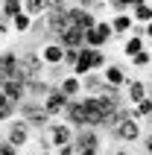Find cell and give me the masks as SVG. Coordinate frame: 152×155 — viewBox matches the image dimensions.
Here are the masks:
<instances>
[{"label":"cell","mask_w":152,"mask_h":155,"mask_svg":"<svg viewBox=\"0 0 152 155\" xmlns=\"http://www.w3.org/2000/svg\"><path fill=\"white\" fill-rule=\"evenodd\" d=\"M105 91V79L102 73H85L82 76V94L85 97H100Z\"/></svg>","instance_id":"cell-12"},{"label":"cell","mask_w":152,"mask_h":155,"mask_svg":"<svg viewBox=\"0 0 152 155\" xmlns=\"http://www.w3.org/2000/svg\"><path fill=\"white\" fill-rule=\"evenodd\" d=\"M114 155H132V152H129L126 147H120V149H117V152H114Z\"/></svg>","instance_id":"cell-32"},{"label":"cell","mask_w":152,"mask_h":155,"mask_svg":"<svg viewBox=\"0 0 152 155\" xmlns=\"http://www.w3.org/2000/svg\"><path fill=\"white\" fill-rule=\"evenodd\" d=\"M3 132H6V143L18 149V152H24L29 143H32V126L24 120V117H12L9 123H3Z\"/></svg>","instance_id":"cell-2"},{"label":"cell","mask_w":152,"mask_h":155,"mask_svg":"<svg viewBox=\"0 0 152 155\" xmlns=\"http://www.w3.org/2000/svg\"><path fill=\"white\" fill-rule=\"evenodd\" d=\"M56 88H59V91L68 97V100H79V97H82V79H79V76H73V73L61 76L59 82H56Z\"/></svg>","instance_id":"cell-10"},{"label":"cell","mask_w":152,"mask_h":155,"mask_svg":"<svg viewBox=\"0 0 152 155\" xmlns=\"http://www.w3.org/2000/svg\"><path fill=\"white\" fill-rule=\"evenodd\" d=\"M41 61H44V68H61V59H64V50H61L56 41H47L41 47Z\"/></svg>","instance_id":"cell-9"},{"label":"cell","mask_w":152,"mask_h":155,"mask_svg":"<svg viewBox=\"0 0 152 155\" xmlns=\"http://www.w3.org/2000/svg\"><path fill=\"white\" fill-rule=\"evenodd\" d=\"M35 155H53V149H41V152H35Z\"/></svg>","instance_id":"cell-33"},{"label":"cell","mask_w":152,"mask_h":155,"mask_svg":"<svg viewBox=\"0 0 152 155\" xmlns=\"http://www.w3.org/2000/svg\"><path fill=\"white\" fill-rule=\"evenodd\" d=\"M15 114H18V105H15V103H9V100L0 103V123H9Z\"/></svg>","instance_id":"cell-22"},{"label":"cell","mask_w":152,"mask_h":155,"mask_svg":"<svg viewBox=\"0 0 152 155\" xmlns=\"http://www.w3.org/2000/svg\"><path fill=\"white\" fill-rule=\"evenodd\" d=\"M53 91V85L47 82V79H41V76H35V79H26V97L29 100H38L41 103L44 97Z\"/></svg>","instance_id":"cell-13"},{"label":"cell","mask_w":152,"mask_h":155,"mask_svg":"<svg viewBox=\"0 0 152 155\" xmlns=\"http://www.w3.org/2000/svg\"><path fill=\"white\" fill-rule=\"evenodd\" d=\"M18 117H24V120L29 123L32 129H38V132H41L44 126L50 123V117L44 114L41 103H38V100H29V97H26V100H21V103H18Z\"/></svg>","instance_id":"cell-3"},{"label":"cell","mask_w":152,"mask_h":155,"mask_svg":"<svg viewBox=\"0 0 152 155\" xmlns=\"http://www.w3.org/2000/svg\"><path fill=\"white\" fill-rule=\"evenodd\" d=\"M24 3V15H29L32 21L47 15V0H21Z\"/></svg>","instance_id":"cell-15"},{"label":"cell","mask_w":152,"mask_h":155,"mask_svg":"<svg viewBox=\"0 0 152 155\" xmlns=\"http://www.w3.org/2000/svg\"><path fill=\"white\" fill-rule=\"evenodd\" d=\"M123 88H126V103H132V105H137L140 100H146V94H149V85H146L144 79H129Z\"/></svg>","instance_id":"cell-11"},{"label":"cell","mask_w":152,"mask_h":155,"mask_svg":"<svg viewBox=\"0 0 152 155\" xmlns=\"http://www.w3.org/2000/svg\"><path fill=\"white\" fill-rule=\"evenodd\" d=\"M0 94L6 97L9 103H21V100H26V82L24 79H18V76H9L0 82Z\"/></svg>","instance_id":"cell-7"},{"label":"cell","mask_w":152,"mask_h":155,"mask_svg":"<svg viewBox=\"0 0 152 155\" xmlns=\"http://www.w3.org/2000/svg\"><path fill=\"white\" fill-rule=\"evenodd\" d=\"M61 3H73V0H61Z\"/></svg>","instance_id":"cell-36"},{"label":"cell","mask_w":152,"mask_h":155,"mask_svg":"<svg viewBox=\"0 0 152 155\" xmlns=\"http://www.w3.org/2000/svg\"><path fill=\"white\" fill-rule=\"evenodd\" d=\"M149 114H152V100L146 97V100H140V103H137L135 108L129 111V117H135V120H146Z\"/></svg>","instance_id":"cell-20"},{"label":"cell","mask_w":152,"mask_h":155,"mask_svg":"<svg viewBox=\"0 0 152 155\" xmlns=\"http://www.w3.org/2000/svg\"><path fill=\"white\" fill-rule=\"evenodd\" d=\"M73 126L70 123H64L59 117V120H50L47 126L41 129V149H59L64 147V143H70L73 140Z\"/></svg>","instance_id":"cell-1"},{"label":"cell","mask_w":152,"mask_h":155,"mask_svg":"<svg viewBox=\"0 0 152 155\" xmlns=\"http://www.w3.org/2000/svg\"><path fill=\"white\" fill-rule=\"evenodd\" d=\"M144 147H146V152L152 155V132H149V135H146V138H144Z\"/></svg>","instance_id":"cell-30"},{"label":"cell","mask_w":152,"mask_h":155,"mask_svg":"<svg viewBox=\"0 0 152 155\" xmlns=\"http://www.w3.org/2000/svg\"><path fill=\"white\" fill-rule=\"evenodd\" d=\"M76 59H79V50H64V59H61V64H76Z\"/></svg>","instance_id":"cell-25"},{"label":"cell","mask_w":152,"mask_h":155,"mask_svg":"<svg viewBox=\"0 0 152 155\" xmlns=\"http://www.w3.org/2000/svg\"><path fill=\"white\" fill-rule=\"evenodd\" d=\"M129 61H132L135 68H149V64H152V53H149V50H146V47H144V50L137 53V56H132V59H129Z\"/></svg>","instance_id":"cell-23"},{"label":"cell","mask_w":152,"mask_h":155,"mask_svg":"<svg viewBox=\"0 0 152 155\" xmlns=\"http://www.w3.org/2000/svg\"><path fill=\"white\" fill-rule=\"evenodd\" d=\"M105 64H108L105 53H102V50H94V56H91V70H94V73H100V70L105 68Z\"/></svg>","instance_id":"cell-24"},{"label":"cell","mask_w":152,"mask_h":155,"mask_svg":"<svg viewBox=\"0 0 152 155\" xmlns=\"http://www.w3.org/2000/svg\"><path fill=\"white\" fill-rule=\"evenodd\" d=\"M12 32V26H9V21H3V18H0V35H9Z\"/></svg>","instance_id":"cell-28"},{"label":"cell","mask_w":152,"mask_h":155,"mask_svg":"<svg viewBox=\"0 0 152 155\" xmlns=\"http://www.w3.org/2000/svg\"><path fill=\"white\" fill-rule=\"evenodd\" d=\"M100 3H102V6H111V3H114V0H100Z\"/></svg>","instance_id":"cell-34"},{"label":"cell","mask_w":152,"mask_h":155,"mask_svg":"<svg viewBox=\"0 0 152 155\" xmlns=\"http://www.w3.org/2000/svg\"><path fill=\"white\" fill-rule=\"evenodd\" d=\"M24 12V3L21 0H0V18L3 21H12L15 15H21Z\"/></svg>","instance_id":"cell-18"},{"label":"cell","mask_w":152,"mask_h":155,"mask_svg":"<svg viewBox=\"0 0 152 155\" xmlns=\"http://www.w3.org/2000/svg\"><path fill=\"white\" fill-rule=\"evenodd\" d=\"M32 24H35V21H32L29 15H24V12H21V15H15L12 21H9V26H12V32H18V35H26L29 29H32Z\"/></svg>","instance_id":"cell-19"},{"label":"cell","mask_w":152,"mask_h":155,"mask_svg":"<svg viewBox=\"0 0 152 155\" xmlns=\"http://www.w3.org/2000/svg\"><path fill=\"white\" fill-rule=\"evenodd\" d=\"M129 15H132V21H135V24H149L152 21V3H137V6H132L129 9Z\"/></svg>","instance_id":"cell-17"},{"label":"cell","mask_w":152,"mask_h":155,"mask_svg":"<svg viewBox=\"0 0 152 155\" xmlns=\"http://www.w3.org/2000/svg\"><path fill=\"white\" fill-rule=\"evenodd\" d=\"M108 24H111L114 38H126V35L132 32V26H135V21H132V15H111Z\"/></svg>","instance_id":"cell-14"},{"label":"cell","mask_w":152,"mask_h":155,"mask_svg":"<svg viewBox=\"0 0 152 155\" xmlns=\"http://www.w3.org/2000/svg\"><path fill=\"white\" fill-rule=\"evenodd\" d=\"M144 47H146V38H140V35H126V41H123V56L132 59V56H137Z\"/></svg>","instance_id":"cell-16"},{"label":"cell","mask_w":152,"mask_h":155,"mask_svg":"<svg viewBox=\"0 0 152 155\" xmlns=\"http://www.w3.org/2000/svg\"><path fill=\"white\" fill-rule=\"evenodd\" d=\"M76 155H100V149H79Z\"/></svg>","instance_id":"cell-31"},{"label":"cell","mask_w":152,"mask_h":155,"mask_svg":"<svg viewBox=\"0 0 152 155\" xmlns=\"http://www.w3.org/2000/svg\"><path fill=\"white\" fill-rule=\"evenodd\" d=\"M53 155H76V147H73V143H64V147L53 149Z\"/></svg>","instance_id":"cell-26"},{"label":"cell","mask_w":152,"mask_h":155,"mask_svg":"<svg viewBox=\"0 0 152 155\" xmlns=\"http://www.w3.org/2000/svg\"><path fill=\"white\" fill-rule=\"evenodd\" d=\"M144 38H146V41H152V21H149V24H144Z\"/></svg>","instance_id":"cell-29"},{"label":"cell","mask_w":152,"mask_h":155,"mask_svg":"<svg viewBox=\"0 0 152 155\" xmlns=\"http://www.w3.org/2000/svg\"><path fill=\"white\" fill-rule=\"evenodd\" d=\"M0 155H18V149L12 147V143H6V140H3V143H0Z\"/></svg>","instance_id":"cell-27"},{"label":"cell","mask_w":152,"mask_h":155,"mask_svg":"<svg viewBox=\"0 0 152 155\" xmlns=\"http://www.w3.org/2000/svg\"><path fill=\"white\" fill-rule=\"evenodd\" d=\"M76 147V152L79 149H100L102 147V138H100V129H91V126H82V129L73 132V140H70Z\"/></svg>","instance_id":"cell-6"},{"label":"cell","mask_w":152,"mask_h":155,"mask_svg":"<svg viewBox=\"0 0 152 155\" xmlns=\"http://www.w3.org/2000/svg\"><path fill=\"white\" fill-rule=\"evenodd\" d=\"M100 73H102V79H105V85H111V88H123L129 82V73L123 70V64H117V61H108Z\"/></svg>","instance_id":"cell-8"},{"label":"cell","mask_w":152,"mask_h":155,"mask_svg":"<svg viewBox=\"0 0 152 155\" xmlns=\"http://www.w3.org/2000/svg\"><path fill=\"white\" fill-rule=\"evenodd\" d=\"M18 155H35V152H18Z\"/></svg>","instance_id":"cell-35"},{"label":"cell","mask_w":152,"mask_h":155,"mask_svg":"<svg viewBox=\"0 0 152 155\" xmlns=\"http://www.w3.org/2000/svg\"><path fill=\"white\" fill-rule=\"evenodd\" d=\"M94 29H97V35H100L102 41H114V32H111V24H108V21L97 18V26H94Z\"/></svg>","instance_id":"cell-21"},{"label":"cell","mask_w":152,"mask_h":155,"mask_svg":"<svg viewBox=\"0 0 152 155\" xmlns=\"http://www.w3.org/2000/svg\"><path fill=\"white\" fill-rule=\"evenodd\" d=\"M111 135H114L120 143H137V140L144 138V129H140V120H135V117H123V120L114 126Z\"/></svg>","instance_id":"cell-4"},{"label":"cell","mask_w":152,"mask_h":155,"mask_svg":"<svg viewBox=\"0 0 152 155\" xmlns=\"http://www.w3.org/2000/svg\"><path fill=\"white\" fill-rule=\"evenodd\" d=\"M68 103H70V100H68L64 94H61V91H59L56 85H53V91H50V94H47V97L41 100V108H44V114H47L50 120H59L61 114H64V108H68Z\"/></svg>","instance_id":"cell-5"}]
</instances>
